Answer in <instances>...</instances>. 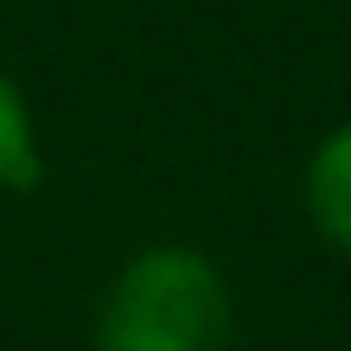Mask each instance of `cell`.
Instances as JSON below:
<instances>
[{"instance_id": "6da1fadb", "label": "cell", "mask_w": 351, "mask_h": 351, "mask_svg": "<svg viewBox=\"0 0 351 351\" xmlns=\"http://www.w3.org/2000/svg\"><path fill=\"white\" fill-rule=\"evenodd\" d=\"M234 299L228 281L193 246H147L117 269L100 299V351H228Z\"/></svg>"}, {"instance_id": "3957f363", "label": "cell", "mask_w": 351, "mask_h": 351, "mask_svg": "<svg viewBox=\"0 0 351 351\" xmlns=\"http://www.w3.org/2000/svg\"><path fill=\"white\" fill-rule=\"evenodd\" d=\"M47 176V158H41V135L36 117H29V100L12 76L0 71V188L29 193Z\"/></svg>"}, {"instance_id": "7a4b0ae2", "label": "cell", "mask_w": 351, "mask_h": 351, "mask_svg": "<svg viewBox=\"0 0 351 351\" xmlns=\"http://www.w3.org/2000/svg\"><path fill=\"white\" fill-rule=\"evenodd\" d=\"M304 205H311V223L328 246L351 252V123H339L322 147L311 152V170H304Z\"/></svg>"}]
</instances>
